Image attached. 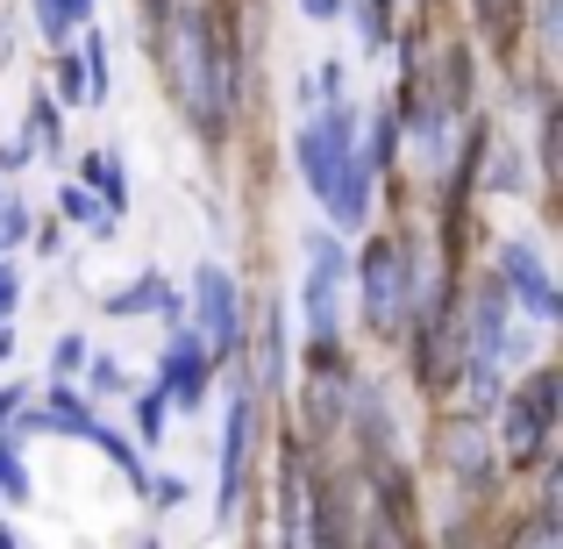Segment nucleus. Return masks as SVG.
Wrapping results in <instances>:
<instances>
[{"mask_svg": "<svg viewBox=\"0 0 563 549\" xmlns=\"http://www.w3.org/2000/svg\"><path fill=\"white\" fill-rule=\"evenodd\" d=\"M300 315H307V343H335L343 336V286H350V250L335 229H307L300 235Z\"/></svg>", "mask_w": 563, "mask_h": 549, "instance_id": "39448f33", "label": "nucleus"}, {"mask_svg": "<svg viewBox=\"0 0 563 549\" xmlns=\"http://www.w3.org/2000/svg\"><path fill=\"white\" fill-rule=\"evenodd\" d=\"M86 442H93V450H100V457H108V464H114V471H122V479H129V485H136V493H143V485H151V464H143V450H136V442H129V436H122V428H108V421H93V436H86Z\"/></svg>", "mask_w": 563, "mask_h": 549, "instance_id": "aec40b11", "label": "nucleus"}, {"mask_svg": "<svg viewBox=\"0 0 563 549\" xmlns=\"http://www.w3.org/2000/svg\"><path fill=\"white\" fill-rule=\"evenodd\" d=\"M36 393L43 399H29V407L14 414L8 436H51V442H86L93 436L100 414H93V399H86L71 378H51V385H36Z\"/></svg>", "mask_w": 563, "mask_h": 549, "instance_id": "1a4fd4ad", "label": "nucleus"}, {"mask_svg": "<svg viewBox=\"0 0 563 549\" xmlns=\"http://www.w3.org/2000/svg\"><path fill=\"white\" fill-rule=\"evenodd\" d=\"M165 421H172L165 393H157V385H143V393H136V450H157V442H165Z\"/></svg>", "mask_w": 563, "mask_h": 549, "instance_id": "393cba45", "label": "nucleus"}, {"mask_svg": "<svg viewBox=\"0 0 563 549\" xmlns=\"http://www.w3.org/2000/svg\"><path fill=\"white\" fill-rule=\"evenodd\" d=\"M243 350L257 358V385H243L250 399H278L286 393V371H292V315H286V300H264L257 307V329H243Z\"/></svg>", "mask_w": 563, "mask_h": 549, "instance_id": "f8f14e48", "label": "nucleus"}, {"mask_svg": "<svg viewBox=\"0 0 563 549\" xmlns=\"http://www.w3.org/2000/svg\"><path fill=\"white\" fill-rule=\"evenodd\" d=\"M499 286H507V300L528 315V329H550L556 321L550 264H542V250L528 243V235H507V243H499Z\"/></svg>", "mask_w": 563, "mask_h": 549, "instance_id": "9d476101", "label": "nucleus"}, {"mask_svg": "<svg viewBox=\"0 0 563 549\" xmlns=\"http://www.w3.org/2000/svg\"><path fill=\"white\" fill-rule=\"evenodd\" d=\"M57 215H65L79 235H93V243H114V229H122V221H114V215H108V207H100V200H93V193H86L79 179H71V186H57Z\"/></svg>", "mask_w": 563, "mask_h": 549, "instance_id": "dca6fc26", "label": "nucleus"}, {"mask_svg": "<svg viewBox=\"0 0 563 549\" xmlns=\"http://www.w3.org/2000/svg\"><path fill=\"white\" fill-rule=\"evenodd\" d=\"M29 235H36V207H22V200H0V257H8V250H22Z\"/></svg>", "mask_w": 563, "mask_h": 549, "instance_id": "c85d7f7f", "label": "nucleus"}, {"mask_svg": "<svg viewBox=\"0 0 563 549\" xmlns=\"http://www.w3.org/2000/svg\"><path fill=\"white\" fill-rule=\"evenodd\" d=\"M29 393H36V385H22V378H8V385H0V436H8V421L29 407Z\"/></svg>", "mask_w": 563, "mask_h": 549, "instance_id": "f704fd0d", "label": "nucleus"}, {"mask_svg": "<svg viewBox=\"0 0 563 549\" xmlns=\"http://www.w3.org/2000/svg\"><path fill=\"white\" fill-rule=\"evenodd\" d=\"M250 442H257V399L235 393V399H229V414H221V442H214V464H221V479H214V521H229L235 499H243Z\"/></svg>", "mask_w": 563, "mask_h": 549, "instance_id": "9b49d317", "label": "nucleus"}, {"mask_svg": "<svg viewBox=\"0 0 563 549\" xmlns=\"http://www.w3.org/2000/svg\"><path fill=\"white\" fill-rule=\"evenodd\" d=\"M14 358V321H0V364Z\"/></svg>", "mask_w": 563, "mask_h": 549, "instance_id": "ea45409f", "label": "nucleus"}, {"mask_svg": "<svg viewBox=\"0 0 563 549\" xmlns=\"http://www.w3.org/2000/svg\"><path fill=\"white\" fill-rule=\"evenodd\" d=\"M29 243H36V250H51V257H57V250H65V229H57V221H36V235H29Z\"/></svg>", "mask_w": 563, "mask_h": 549, "instance_id": "4c0bfd02", "label": "nucleus"}, {"mask_svg": "<svg viewBox=\"0 0 563 549\" xmlns=\"http://www.w3.org/2000/svg\"><path fill=\"white\" fill-rule=\"evenodd\" d=\"M350 421V393H343V371H321L314 385H307V436L329 442L335 428Z\"/></svg>", "mask_w": 563, "mask_h": 549, "instance_id": "4468645a", "label": "nucleus"}, {"mask_svg": "<svg viewBox=\"0 0 563 549\" xmlns=\"http://www.w3.org/2000/svg\"><path fill=\"white\" fill-rule=\"evenodd\" d=\"M86 358H93V343H86V336H57V343H51V371H57V378H79Z\"/></svg>", "mask_w": 563, "mask_h": 549, "instance_id": "c756f323", "label": "nucleus"}, {"mask_svg": "<svg viewBox=\"0 0 563 549\" xmlns=\"http://www.w3.org/2000/svg\"><path fill=\"white\" fill-rule=\"evenodd\" d=\"M442 464L456 471L464 485H485L493 479V457H485V442L471 436V428H456V436H442Z\"/></svg>", "mask_w": 563, "mask_h": 549, "instance_id": "412c9836", "label": "nucleus"}, {"mask_svg": "<svg viewBox=\"0 0 563 549\" xmlns=\"http://www.w3.org/2000/svg\"><path fill=\"white\" fill-rule=\"evenodd\" d=\"M186 329L200 336V350L214 364H235L243 358V293H235V272L229 264H214L207 257L200 272H192V300H186Z\"/></svg>", "mask_w": 563, "mask_h": 549, "instance_id": "423d86ee", "label": "nucleus"}, {"mask_svg": "<svg viewBox=\"0 0 563 549\" xmlns=\"http://www.w3.org/2000/svg\"><path fill=\"white\" fill-rule=\"evenodd\" d=\"M0 549H22V542H14V528H8V521H0Z\"/></svg>", "mask_w": 563, "mask_h": 549, "instance_id": "79ce46f5", "label": "nucleus"}, {"mask_svg": "<svg viewBox=\"0 0 563 549\" xmlns=\"http://www.w3.org/2000/svg\"><path fill=\"white\" fill-rule=\"evenodd\" d=\"M51 79H57V108H86V72H79V51H51Z\"/></svg>", "mask_w": 563, "mask_h": 549, "instance_id": "cd10ccee", "label": "nucleus"}, {"mask_svg": "<svg viewBox=\"0 0 563 549\" xmlns=\"http://www.w3.org/2000/svg\"><path fill=\"white\" fill-rule=\"evenodd\" d=\"M307 86H314V100H321V108H329V100H350V72L335 65V57H321V65H314V79H307Z\"/></svg>", "mask_w": 563, "mask_h": 549, "instance_id": "7c9ffc66", "label": "nucleus"}, {"mask_svg": "<svg viewBox=\"0 0 563 549\" xmlns=\"http://www.w3.org/2000/svg\"><path fill=\"white\" fill-rule=\"evenodd\" d=\"M93 8H100V0H65V14H71V29H93Z\"/></svg>", "mask_w": 563, "mask_h": 549, "instance_id": "58836bf2", "label": "nucleus"}, {"mask_svg": "<svg viewBox=\"0 0 563 549\" xmlns=\"http://www.w3.org/2000/svg\"><path fill=\"white\" fill-rule=\"evenodd\" d=\"M143 549H157V542H143Z\"/></svg>", "mask_w": 563, "mask_h": 549, "instance_id": "37998d69", "label": "nucleus"}, {"mask_svg": "<svg viewBox=\"0 0 563 549\" xmlns=\"http://www.w3.org/2000/svg\"><path fill=\"white\" fill-rule=\"evenodd\" d=\"M0 200H8V193H0Z\"/></svg>", "mask_w": 563, "mask_h": 549, "instance_id": "c03bdc74", "label": "nucleus"}, {"mask_svg": "<svg viewBox=\"0 0 563 549\" xmlns=\"http://www.w3.org/2000/svg\"><path fill=\"white\" fill-rule=\"evenodd\" d=\"M14 307H22V272L0 264V321H14Z\"/></svg>", "mask_w": 563, "mask_h": 549, "instance_id": "c9c22d12", "label": "nucleus"}, {"mask_svg": "<svg viewBox=\"0 0 563 549\" xmlns=\"http://www.w3.org/2000/svg\"><path fill=\"white\" fill-rule=\"evenodd\" d=\"M79 393H86V399H129V371H122V358L93 350V358L79 364Z\"/></svg>", "mask_w": 563, "mask_h": 549, "instance_id": "4be33fe9", "label": "nucleus"}, {"mask_svg": "<svg viewBox=\"0 0 563 549\" xmlns=\"http://www.w3.org/2000/svg\"><path fill=\"white\" fill-rule=\"evenodd\" d=\"M343 8H350V0H300L307 22H343Z\"/></svg>", "mask_w": 563, "mask_h": 549, "instance_id": "e433bc0d", "label": "nucleus"}, {"mask_svg": "<svg viewBox=\"0 0 563 549\" xmlns=\"http://www.w3.org/2000/svg\"><path fill=\"white\" fill-rule=\"evenodd\" d=\"M556 414H563L556 371L550 364L528 371L514 393H499V457H507V464H536V457L550 450V436H556Z\"/></svg>", "mask_w": 563, "mask_h": 549, "instance_id": "20e7f679", "label": "nucleus"}, {"mask_svg": "<svg viewBox=\"0 0 563 549\" xmlns=\"http://www.w3.org/2000/svg\"><path fill=\"white\" fill-rule=\"evenodd\" d=\"M29 143H36L43 165H65V108L51 100V86H36V100H29Z\"/></svg>", "mask_w": 563, "mask_h": 549, "instance_id": "2eb2a0df", "label": "nucleus"}, {"mask_svg": "<svg viewBox=\"0 0 563 549\" xmlns=\"http://www.w3.org/2000/svg\"><path fill=\"white\" fill-rule=\"evenodd\" d=\"M471 14H478L485 43H499V51H507V43H514V14H521V0H471Z\"/></svg>", "mask_w": 563, "mask_h": 549, "instance_id": "bb28decb", "label": "nucleus"}, {"mask_svg": "<svg viewBox=\"0 0 563 549\" xmlns=\"http://www.w3.org/2000/svg\"><path fill=\"white\" fill-rule=\"evenodd\" d=\"M29 22H36V36L51 43V51H71V14H65V0H29Z\"/></svg>", "mask_w": 563, "mask_h": 549, "instance_id": "a878e982", "label": "nucleus"}, {"mask_svg": "<svg viewBox=\"0 0 563 549\" xmlns=\"http://www.w3.org/2000/svg\"><path fill=\"white\" fill-rule=\"evenodd\" d=\"M143 493H151V499H157V507H165V514H172V507H186V493H192V485L179 479V471H165V479H151V485H143Z\"/></svg>", "mask_w": 563, "mask_h": 549, "instance_id": "72a5a7b5", "label": "nucleus"}, {"mask_svg": "<svg viewBox=\"0 0 563 549\" xmlns=\"http://www.w3.org/2000/svg\"><path fill=\"white\" fill-rule=\"evenodd\" d=\"M143 8H151V22H157V14H172V0H143Z\"/></svg>", "mask_w": 563, "mask_h": 549, "instance_id": "a19ab883", "label": "nucleus"}, {"mask_svg": "<svg viewBox=\"0 0 563 549\" xmlns=\"http://www.w3.org/2000/svg\"><path fill=\"white\" fill-rule=\"evenodd\" d=\"M357 507H350V479H329V471L307 464L300 485V542L307 549H357Z\"/></svg>", "mask_w": 563, "mask_h": 549, "instance_id": "6e6552de", "label": "nucleus"}, {"mask_svg": "<svg viewBox=\"0 0 563 549\" xmlns=\"http://www.w3.org/2000/svg\"><path fill=\"white\" fill-rule=\"evenodd\" d=\"M514 549H556V514L536 507V514L521 521V536H514Z\"/></svg>", "mask_w": 563, "mask_h": 549, "instance_id": "2f4dec72", "label": "nucleus"}, {"mask_svg": "<svg viewBox=\"0 0 563 549\" xmlns=\"http://www.w3.org/2000/svg\"><path fill=\"white\" fill-rule=\"evenodd\" d=\"M343 14H357V36H364V51H385V36H393V14H399V0H350Z\"/></svg>", "mask_w": 563, "mask_h": 549, "instance_id": "b1692460", "label": "nucleus"}, {"mask_svg": "<svg viewBox=\"0 0 563 549\" xmlns=\"http://www.w3.org/2000/svg\"><path fill=\"white\" fill-rule=\"evenodd\" d=\"M0 507H29V464H22V436H0Z\"/></svg>", "mask_w": 563, "mask_h": 549, "instance_id": "5701e85b", "label": "nucleus"}, {"mask_svg": "<svg viewBox=\"0 0 563 549\" xmlns=\"http://www.w3.org/2000/svg\"><path fill=\"white\" fill-rule=\"evenodd\" d=\"M393 157H399V114H393V100H385V108L372 114V129L357 136V165L372 172V179H385V172H393Z\"/></svg>", "mask_w": 563, "mask_h": 549, "instance_id": "a211bd4d", "label": "nucleus"}, {"mask_svg": "<svg viewBox=\"0 0 563 549\" xmlns=\"http://www.w3.org/2000/svg\"><path fill=\"white\" fill-rule=\"evenodd\" d=\"M79 186L93 193V200L108 207L114 221L129 215V172H122V151H86V157H79Z\"/></svg>", "mask_w": 563, "mask_h": 549, "instance_id": "ddd939ff", "label": "nucleus"}, {"mask_svg": "<svg viewBox=\"0 0 563 549\" xmlns=\"http://www.w3.org/2000/svg\"><path fill=\"white\" fill-rule=\"evenodd\" d=\"M350 278H357V293H364L372 336H385V343L407 329L413 307H435V272L421 264V243H407V235H372V243L350 257Z\"/></svg>", "mask_w": 563, "mask_h": 549, "instance_id": "7ed1b4c3", "label": "nucleus"}, {"mask_svg": "<svg viewBox=\"0 0 563 549\" xmlns=\"http://www.w3.org/2000/svg\"><path fill=\"white\" fill-rule=\"evenodd\" d=\"M29 165H36V143H29V136H8V143H0V179H22Z\"/></svg>", "mask_w": 563, "mask_h": 549, "instance_id": "473e14b6", "label": "nucleus"}, {"mask_svg": "<svg viewBox=\"0 0 563 549\" xmlns=\"http://www.w3.org/2000/svg\"><path fill=\"white\" fill-rule=\"evenodd\" d=\"M292 165H300V186L314 193V207L343 229H364L372 221V172L357 165V108L350 100H329L321 114H307L292 129Z\"/></svg>", "mask_w": 563, "mask_h": 549, "instance_id": "f03ea898", "label": "nucleus"}, {"mask_svg": "<svg viewBox=\"0 0 563 549\" xmlns=\"http://www.w3.org/2000/svg\"><path fill=\"white\" fill-rule=\"evenodd\" d=\"M157 65H172V94H179L186 122L200 136H221L235 108V51L214 29L207 0H172L165 36H157Z\"/></svg>", "mask_w": 563, "mask_h": 549, "instance_id": "f257e3e1", "label": "nucleus"}, {"mask_svg": "<svg viewBox=\"0 0 563 549\" xmlns=\"http://www.w3.org/2000/svg\"><path fill=\"white\" fill-rule=\"evenodd\" d=\"M71 51H79V72H86V108H108V86H114V72H108V29H79Z\"/></svg>", "mask_w": 563, "mask_h": 549, "instance_id": "6ab92c4d", "label": "nucleus"}, {"mask_svg": "<svg viewBox=\"0 0 563 549\" xmlns=\"http://www.w3.org/2000/svg\"><path fill=\"white\" fill-rule=\"evenodd\" d=\"M157 393H165V407L172 414H200L207 407V393H214V358L200 350V336L186 329H165V358H157Z\"/></svg>", "mask_w": 563, "mask_h": 549, "instance_id": "0eeeda50", "label": "nucleus"}, {"mask_svg": "<svg viewBox=\"0 0 563 549\" xmlns=\"http://www.w3.org/2000/svg\"><path fill=\"white\" fill-rule=\"evenodd\" d=\"M165 300H172V278L165 272H136L122 293H108V315L114 321H143V315H157Z\"/></svg>", "mask_w": 563, "mask_h": 549, "instance_id": "f3484780", "label": "nucleus"}]
</instances>
